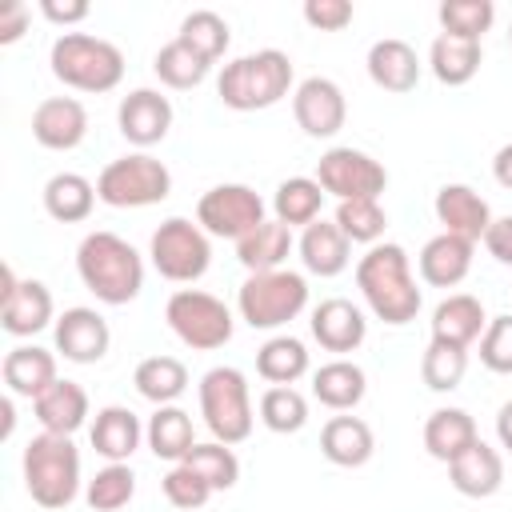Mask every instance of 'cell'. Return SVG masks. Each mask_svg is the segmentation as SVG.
I'll return each instance as SVG.
<instances>
[{"label": "cell", "instance_id": "cell-28", "mask_svg": "<svg viewBox=\"0 0 512 512\" xmlns=\"http://www.w3.org/2000/svg\"><path fill=\"white\" fill-rule=\"evenodd\" d=\"M32 412H36V420H40L44 432L72 436L88 420V392L76 380H56L48 392H40L32 400Z\"/></svg>", "mask_w": 512, "mask_h": 512}, {"label": "cell", "instance_id": "cell-10", "mask_svg": "<svg viewBox=\"0 0 512 512\" xmlns=\"http://www.w3.org/2000/svg\"><path fill=\"white\" fill-rule=\"evenodd\" d=\"M148 256L156 264V272L172 284H192L208 272L212 264V244H208V232L184 216H168L156 232H152V244H148Z\"/></svg>", "mask_w": 512, "mask_h": 512}, {"label": "cell", "instance_id": "cell-37", "mask_svg": "<svg viewBox=\"0 0 512 512\" xmlns=\"http://www.w3.org/2000/svg\"><path fill=\"white\" fill-rule=\"evenodd\" d=\"M256 372L268 384H296L308 372V348L296 336H272L256 352Z\"/></svg>", "mask_w": 512, "mask_h": 512}, {"label": "cell", "instance_id": "cell-30", "mask_svg": "<svg viewBox=\"0 0 512 512\" xmlns=\"http://www.w3.org/2000/svg\"><path fill=\"white\" fill-rule=\"evenodd\" d=\"M480 440L476 432V420L464 412V408H436L428 420H424V448L432 460H444L452 464L464 448H472Z\"/></svg>", "mask_w": 512, "mask_h": 512}, {"label": "cell", "instance_id": "cell-19", "mask_svg": "<svg viewBox=\"0 0 512 512\" xmlns=\"http://www.w3.org/2000/svg\"><path fill=\"white\" fill-rule=\"evenodd\" d=\"M312 336L328 352H356L368 336V320L352 300L332 296V300H320L312 308Z\"/></svg>", "mask_w": 512, "mask_h": 512}, {"label": "cell", "instance_id": "cell-52", "mask_svg": "<svg viewBox=\"0 0 512 512\" xmlns=\"http://www.w3.org/2000/svg\"><path fill=\"white\" fill-rule=\"evenodd\" d=\"M492 176L500 188H512V140L492 156Z\"/></svg>", "mask_w": 512, "mask_h": 512}, {"label": "cell", "instance_id": "cell-12", "mask_svg": "<svg viewBox=\"0 0 512 512\" xmlns=\"http://www.w3.org/2000/svg\"><path fill=\"white\" fill-rule=\"evenodd\" d=\"M196 224L208 236H228L240 240L248 236L256 224H264V200L256 196V188L248 184H216L200 196L196 204Z\"/></svg>", "mask_w": 512, "mask_h": 512}, {"label": "cell", "instance_id": "cell-13", "mask_svg": "<svg viewBox=\"0 0 512 512\" xmlns=\"http://www.w3.org/2000/svg\"><path fill=\"white\" fill-rule=\"evenodd\" d=\"M0 324L20 340L52 324V292L40 280H16L12 264H0Z\"/></svg>", "mask_w": 512, "mask_h": 512}, {"label": "cell", "instance_id": "cell-43", "mask_svg": "<svg viewBox=\"0 0 512 512\" xmlns=\"http://www.w3.org/2000/svg\"><path fill=\"white\" fill-rule=\"evenodd\" d=\"M132 496H136V476L128 464H104L84 488V500L92 512H120Z\"/></svg>", "mask_w": 512, "mask_h": 512}, {"label": "cell", "instance_id": "cell-3", "mask_svg": "<svg viewBox=\"0 0 512 512\" xmlns=\"http://www.w3.org/2000/svg\"><path fill=\"white\" fill-rule=\"evenodd\" d=\"M292 88V60L280 48H260L248 56H236L220 68L216 96L232 112H260L288 96Z\"/></svg>", "mask_w": 512, "mask_h": 512}, {"label": "cell", "instance_id": "cell-5", "mask_svg": "<svg viewBox=\"0 0 512 512\" xmlns=\"http://www.w3.org/2000/svg\"><path fill=\"white\" fill-rule=\"evenodd\" d=\"M52 76L76 92H112L124 80V52L92 32H64L48 52Z\"/></svg>", "mask_w": 512, "mask_h": 512}, {"label": "cell", "instance_id": "cell-7", "mask_svg": "<svg viewBox=\"0 0 512 512\" xmlns=\"http://www.w3.org/2000/svg\"><path fill=\"white\" fill-rule=\"evenodd\" d=\"M200 416L220 444H240L252 436V392L240 368L216 364L200 376Z\"/></svg>", "mask_w": 512, "mask_h": 512}, {"label": "cell", "instance_id": "cell-8", "mask_svg": "<svg viewBox=\"0 0 512 512\" xmlns=\"http://www.w3.org/2000/svg\"><path fill=\"white\" fill-rule=\"evenodd\" d=\"M168 192H172V172L164 168V160L148 152L108 160L96 176V196L108 208H148L168 200Z\"/></svg>", "mask_w": 512, "mask_h": 512}, {"label": "cell", "instance_id": "cell-9", "mask_svg": "<svg viewBox=\"0 0 512 512\" xmlns=\"http://www.w3.org/2000/svg\"><path fill=\"white\" fill-rule=\"evenodd\" d=\"M164 320L176 332V340L196 348V352H212V348H224L232 340V312H228V304L216 300L212 292H200V288L172 292L168 304H164Z\"/></svg>", "mask_w": 512, "mask_h": 512}, {"label": "cell", "instance_id": "cell-38", "mask_svg": "<svg viewBox=\"0 0 512 512\" xmlns=\"http://www.w3.org/2000/svg\"><path fill=\"white\" fill-rule=\"evenodd\" d=\"M176 40H184L192 52H200L208 64H216V60L224 56L232 32H228V20H224L220 12H212V8H196V12H188V16L180 20Z\"/></svg>", "mask_w": 512, "mask_h": 512}, {"label": "cell", "instance_id": "cell-16", "mask_svg": "<svg viewBox=\"0 0 512 512\" xmlns=\"http://www.w3.org/2000/svg\"><path fill=\"white\" fill-rule=\"evenodd\" d=\"M52 336H56V352L72 364H96L112 344L108 320L96 308H68L64 316H56Z\"/></svg>", "mask_w": 512, "mask_h": 512}, {"label": "cell", "instance_id": "cell-32", "mask_svg": "<svg viewBox=\"0 0 512 512\" xmlns=\"http://www.w3.org/2000/svg\"><path fill=\"white\" fill-rule=\"evenodd\" d=\"M96 184L80 172H56L48 184H44V212L60 224H80L92 216L96 208Z\"/></svg>", "mask_w": 512, "mask_h": 512}, {"label": "cell", "instance_id": "cell-26", "mask_svg": "<svg viewBox=\"0 0 512 512\" xmlns=\"http://www.w3.org/2000/svg\"><path fill=\"white\" fill-rule=\"evenodd\" d=\"M140 436H144L140 416L132 408H124V404H108L92 420V448L108 464H128V456L140 448Z\"/></svg>", "mask_w": 512, "mask_h": 512}, {"label": "cell", "instance_id": "cell-54", "mask_svg": "<svg viewBox=\"0 0 512 512\" xmlns=\"http://www.w3.org/2000/svg\"><path fill=\"white\" fill-rule=\"evenodd\" d=\"M508 44H512V28H508Z\"/></svg>", "mask_w": 512, "mask_h": 512}, {"label": "cell", "instance_id": "cell-50", "mask_svg": "<svg viewBox=\"0 0 512 512\" xmlns=\"http://www.w3.org/2000/svg\"><path fill=\"white\" fill-rule=\"evenodd\" d=\"M28 20H32V12H28L24 0L0 4V44H16V40L28 32Z\"/></svg>", "mask_w": 512, "mask_h": 512}, {"label": "cell", "instance_id": "cell-34", "mask_svg": "<svg viewBox=\"0 0 512 512\" xmlns=\"http://www.w3.org/2000/svg\"><path fill=\"white\" fill-rule=\"evenodd\" d=\"M148 436V448L156 460H168V464H180L192 448H196V432H192V416L176 404H160L144 428Z\"/></svg>", "mask_w": 512, "mask_h": 512}, {"label": "cell", "instance_id": "cell-21", "mask_svg": "<svg viewBox=\"0 0 512 512\" xmlns=\"http://www.w3.org/2000/svg\"><path fill=\"white\" fill-rule=\"evenodd\" d=\"M296 248H300V260H304V268L312 276H340L348 268V260H352V240L340 232L336 220H324V216L312 220L300 232Z\"/></svg>", "mask_w": 512, "mask_h": 512}, {"label": "cell", "instance_id": "cell-40", "mask_svg": "<svg viewBox=\"0 0 512 512\" xmlns=\"http://www.w3.org/2000/svg\"><path fill=\"white\" fill-rule=\"evenodd\" d=\"M468 372V348H456V344H444V340H428L424 356H420V376L432 392H452L460 388Z\"/></svg>", "mask_w": 512, "mask_h": 512}, {"label": "cell", "instance_id": "cell-45", "mask_svg": "<svg viewBox=\"0 0 512 512\" xmlns=\"http://www.w3.org/2000/svg\"><path fill=\"white\" fill-rule=\"evenodd\" d=\"M436 16H440V28L444 32L480 40L492 28V20H496V4L492 0H444Z\"/></svg>", "mask_w": 512, "mask_h": 512}, {"label": "cell", "instance_id": "cell-47", "mask_svg": "<svg viewBox=\"0 0 512 512\" xmlns=\"http://www.w3.org/2000/svg\"><path fill=\"white\" fill-rule=\"evenodd\" d=\"M164 496H168L172 508L192 512V508H204V504H208L212 488H208V480L196 476L188 464H172V468L164 472Z\"/></svg>", "mask_w": 512, "mask_h": 512}, {"label": "cell", "instance_id": "cell-18", "mask_svg": "<svg viewBox=\"0 0 512 512\" xmlns=\"http://www.w3.org/2000/svg\"><path fill=\"white\" fill-rule=\"evenodd\" d=\"M432 208H436V220L444 224V232L464 236V240H472V244L484 240V232H488V224H492V208H488V200H484L472 184H444V188L436 192Z\"/></svg>", "mask_w": 512, "mask_h": 512}, {"label": "cell", "instance_id": "cell-23", "mask_svg": "<svg viewBox=\"0 0 512 512\" xmlns=\"http://www.w3.org/2000/svg\"><path fill=\"white\" fill-rule=\"evenodd\" d=\"M484 328H488V316L472 292H452L432 312V340H444L456 348H472L484 336Z\"/></svg>", "mask_w": 512, "mask_h": 512}, {"label": "cell", "instance_id": "cell-39", "mask_svg": "<svg viewBox=\"0 0 512 512\" xmlns=\"http://www.w3.org/2000/svg\"><path fill=\"white\" fill-rule=\"evenodd\" d=\"M152 68H156V76L168 84V88H196V84H204V76H208V60L200 56V52H192L184 40H168L156 56H152Z\"/></svg>", "mask_w": 512, "mask_h": 512}, {"label": "cell", "instance_id": "cell-2", "mask_svg": "<svg viewBox=\"0 0 512 512\" xmlns=\"http://www.w3.org/2000/svg\"><path fill=\"white\" fill-rule=\"evenodd\" d=\"M76 272L84 288L100 304H112V308L132 304L144 288V260L116 232H88L76 248Z\"/></svg>", "mask_w": 512, "mask_h": 512}, {"label": "cell", "instance_id": "cell-17", "mask_svg": "<svg viewBox=\"0 0 512 512\" xmlns=\"http://www.w3.org/2000/svg\"><path fill=\"white\" fill-rule=\"evenodd\" d=\"M32 136L48 152H68L88 136V112L76 96H48L32 112Z\"/></svg>", "mask_w": 512, "mask_h": 512}, {"label": "cell", "instance_id": "cell-53", "mask_svg": "<svg viewBox=\"0 0 512 512\" xmlns=\"http://www.w3.org/2000/svg\"><path fill=\"white\" fill-rule=\"evenodd\" d=\"M496 436H500V444L512 452V400L500 404V412H496Z\"/></svg>", "mask_w": 512, "mask_h": 512}, {"label": "cell", "instance_id": "cell-6", "mask_svg": "<svg viewBox=\"0 0 512 512\" xmlns=\"http://www.w3.org/2000/svg\"><path fill=\"white\" fill-rule=\"evenodd\" d=\"M308 304V280L292 268H276V272H248V280L236 292V308L240 320L248 328H280L288 320H296Z\"/></svg>", "mask_w": 512, "mask_h": 512}, {"label": "cell", "instance_id": "cell-35", "mask_svg": "<svg viewBox=\"0 0 512 512\" xmlns=\"http://www.w3.org/2000/svg\"><path fill=\"white\" fill-rule=\"evenodd\" d=\"M320 204H324V188L316 184V176H288L272 196V212L288 228H308L312 220H320Z\"/></svg>", "mask_w": 512, "mask_h": 512}, {"label": "cell", "instance_id": "cell-48", "mask_svg": "<svg viewBox=\"0 0 512 512\" xmlns=\"http://www.w3.org/2000/svg\"><path fill=\"white\" fill-rule=\"evenodd\" d=\"M304 20L320 32H340L352 24V4L348 0H304Z\"/></svg>", "mask_w": 512, "mask_h": 512}, {"label": "cell", "instance_id": "cell-24", "mask_svg": "<svg viewBox=\"0 0 512 512\" xmlns=\"http://www.w3.org/2000/svg\"><path fill=\"white\" fill-rule=\"evenodd\" d=\"M368 76L384 92H412L420 80V56L408 40L384 36L368 48Z\"/></svg>", "mask_w": 512, "mask_h": 512}, {"label": "cell", "instance_id": "cell-42", "mask_svg": "<svg viewBox=\"0 0 512 512\" xmlns=\"http://www.w3.org/2000/svg\"><path fill=\"white\" fill-rule=\"evenodd\" d=\"M180 464H188L196 476H204L212 492H228V488L240 480V460H236L232 444H220V440H212V444H196Z\"/></svg>", "mask_w": 512, "mask_h": 512}, {"label": "cell", "instance_id": "cell-25", "mask_svg": "<svg viewBox=\"0 0 512 512\" xmlns=\"http://www.w3.org/2000/svg\"><path fill=\"white\" fill-rule=\"evenodd\" d=\"M4 384L12 396H28L36 400L40 392H48L60 376H56V356L40 344H16L8 356H4Z\"/></svg>", "mask_w": 512, "mask_h": 512}, {"label": "cell", "instance_id": "cell-4", "mask_svg": "<svg viewBox=\"0 0 512 512\" xmlns=\"http://www.w3.org/2000/svg\"><path fill=\"white\" fill-rule=\"evenodd\" d=\"M24 488L48 512L68 508L76 500V492H80V452H76L72 436L40 432L24 444Z\"/></svg>", "mask_w": 512, "mask_h": 512}, {"label": "cell", "instance_id": "cell-15", "mask_svg": "<svg viewBox=\"0 0 512 512\" xmlns=\"http://www.w3.org/2000/svg\"><path fill=\"white\" fill-rule=\"evenodd\" d=\"M116 124H120V136L128 144L152 148L172 128V100L156 88H132L116 108Z\"/></svg>", "mask_w": 512, "mask_h": 512}, {"label": "cell", "instance_id": "cell-41", "mask_svg": "<svg viewBox=\"0 0 512 512\" xmlns=\"http://www.w3.org/2000/svg\"><path fill=\"white\" fill-rule=\"evenodd\" d=\"M260 420L264 428L288 436V432H300L308 424V400L300 388L292 384H272L264 396H260Z\"/></svg>", "mask_w": 512, "mask_h": 512}, {"label": "cell", "instance_id": "cell-31", "mask_svg": "<svg viewBox=\"0 0 512 512\" xmlns=\"http://www.w3.org/2000/svg\"><path fill=\"white\" fill-rule=\"evenodd\" d=\"M480 40H468V36H452V32H440L428 48V64H432V76L448 88H460L468 84L476 72H480Z\"/></svg>", "mask_w": 512, "mask_h": 512}, {"label": "cell", "instance_id": "cell-14", "mask_svg": "<svg viewBox=\"0 0 512 512\" xmlns=\"http://www.w3.org/2000/svg\"><path fill=\"white\" fill-rule=\"evenodd\" d=\"M292 116H296V124H300L308 136L328 140V136H336V132L344 128V120H348V100H344V92H340L336 80H328V76H308V80H300L296 92H292Z\"/></svg>", "mask_w": 512, "mask_h": 512}, {"label": "cell", "instance_id": "cell-27", "mask_svg": "<svg viewBox=\"0 0 512 512\" xmlns=\"http://www.w3.org/2000/svg\"><path fill=\"white\" fill-rule=\"evenodd\" d=\"M320 452L336 468H360L376 452V436L360 416H332L320 428Z\"/></svg>", "mask_w": 512, "mask_h": 512}, {"label": "cell", "instance_id": "cell-22", "mask_svg": "<svg viewBox=\"0 0 512 512\" xmlns=\"http://www.w3.org/2000/svg\"><path fill=\"white\" fill-rule=\"evenodd\" d=\"M472 240L464 236H452V232H440L432 236L424 248H420V280L432 284V288H456L468 272H472Z\"/></svg>", "mask_w": 512, "mask_h": 512}, {"label": "cell", "instance_id": "cell-29", "mask_svg": "<svg viewBox=\"0 0 512 512\" xmlns=\"http://www.w3.org/2000/svg\"><path fill=\"white\" fill-rule=\"evenodd\" d=\"M368 392V376L352 360H328L312 372V396L332 412H352Z\"/></svg>", "mask_w": 512, "mask_h": 512}, {"label": "cell", "instance_id": "cell-49", "mask_svg": "<svg viewBox=\"0 0 512 512\" xmlns=\"http://www.w3.org/2000/svg\"><path fill=\"white\" fill-rule=\"evenodd\" d=\"M484 248L496 264L512 268V216H492V224L484 232Z\"/></svg>", "mask_w": 512, "mask_h": 512}, {"label": "cell", "instance_id": "cell-44", "mask_svg": "<svg viewBox=\"0 0 512 512\" xmlns=\"http://www.w3.org/2000/svg\"><path fill=\"white\" fill-rule=\"evenodd\" d=\"M332 220L352 244H380L388 228V212L380 208V200H340Z\"/></svg>", "mask_w": 512, "mask_h": 512}, {"label": "cell", "instance_id": "cell-11", "mask_svg": "<svg viewBox=\"0 0 512 512\" xmlns=\"http://www.w3.org/2000/svg\"><path fill=\"white\" fill-rule=\"evenodd\" d=\"M316 184L336 200H380L388 172L376 156L340 144L316 160Z\"/></svg>", "mask_w": 512, "mask_h": 512}, {"label": "cell", "instance_id": "cell-20", "mask_svg": "<svg viewBox=\"0 0 512 512\" xmlns=\"http://www.w3.org/2000/svg\"><path fill=\"white\" fill-rule=\"evenodd\" d=\"M448 480L460 496H472V500H484V496H496L500 484H504V460L492 444L476 440L472 448H464L452 464H448Z\"/></svg>", "mask_w": 512, "mask_h": 512}, {"label": "cell", "instance_id": "cell-46", "mask_svg": "<svg viewBox=\"0 0 512 512\" xmlns=\"http://www.w3.org/2000/svg\"><path fill=\"white\" fill-rule=\"evenodd\" d=\"M480 364L488 372L512 376V312L488 320V328L480 336Z\"/></svg>", "mask_w": 512, "mask_h": 512}, {"label": "cell", "instance_id": "cell-1", "mask_svg": "<svg viewBox=\"0 0 512 512\" xmlns=\"http://www.w3.org/2000/svg\"><path fill=\"white\" fill-rule=\"evenodd\" d=\"M356 288L376 320L384 324H408L420 312V288L412 276V260L400 244L384 240L372 244L356 264Z\"/></svg>", "mask_w": 512, "mask_h": 512}, {"label": "cell", "instance_id": "cell-36", "mask_svg": "<svg viewBox=\"0 0 512 512\" xmlns=\"http://www.w3.org/2000/svg\"><path fill=\"white\" fill-rule=\"evenodd\" d=\"M132 384L144 400H152L160 408V404H172L188 388V368L176 356H148V360L136 364Z\"/></svg>", "mask_w": 512, "mask_h": 512}, {"label": "cell", "instance_id": "cell-51", "mask_svg": "<svg viewBox=\"0 0 512 512\" xmlns=\"http://www.w3.org/2000/svg\"><path fill=\"white\" fill-rule=\"evenodd\" d=\"M40 12L52 20V24H80L92 8H88V0H40Z\"/></svg>", "mask_w": 512, "mask_h": 512}, {"label": "cell", "instance_id": "cell-33", "mask_svg": "<svg viewBox=\"0 0 512 512\" xmlns=\"http://www.w3.org/2000/svg\"><path fill=\"white\" fill-rule=\"evenodd\" d=\"M288 252H292V228L280 220H264L248 236L236 240V260L248 272H276V268H284Z\"/></svg>", "mask_w": 512, "mask_h": 512}]
</instances>
